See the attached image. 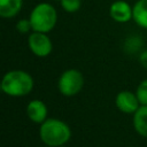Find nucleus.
<instances>
[{"label":"nucleus","instance_id":"20e7f679","mask_svg":"<svg viewBox=\"0 0 147 147\" xmlns=\"http://www.w3.org/2000/svg\"><path fill=\"white\" fill-rule=\"evenodd\" d=\"M84 86V76L77 69H68L63 71L57 82V88L65 96L78 94Z\"/></svg>","mask_w":147,"mask_h":147},{"label":"nucleus","instance_id":"f03ea898","mask_svg":"<svg viewBox=\"0 0 147 147\" xmlns=\"http://www.w3.org/2000/svg\"><path fill=\"white\" fill-rule=\"evenodd\" d=\"M33 88V78L24 70H10L1 80V90L5 94L14 98L28 95Z\"/></svg>","mask_w":147,"mask_h":147},{"label":"nucleus","instance_id":"0eeeda50","mask_svg":"<svg viewBox=\"0 0 147 147\" xmlns=\"http://www.w3.org/2000/svg\"><path fill=\"white\" fill-rule=\"evenodd\" d=\"M109 15L117 23H126L133 17V9L126 1L116 0L109 7Z\"/></svg>","mask_w":147,"mask_h":147},{"label":"nucleus","instance_id":"f8f14e48","mask_svg":"<svg viewBox=\"0 0 147 147\" xmlns=\"http://www.w3.org/2000/svg\"><path fill=\"white\" fill-rule=\"evenodd\" d=\"M60 5L67 13H76L82 7V0H60Z\"/></svg>","mask_w":147,"mask_h":147},{"label":"nucleus","instance_id":"dca6fc26","mask_svg":"<svg viewBox=\"0 0 147 147\" xmlns=\"http://www.w3.org/2000/svg\"><path fill=\"white\" fill-rule=\"evenodd\" d=\"M59 147H64V146H59Z\"/></svg>","mask_w":147,"mask_h":147},{"label":"nucleus","instance_id":"6e6552de","mask_svg":"<svg viewBox=\"0 0 147 147\" xmlns=\"http://www.w3.org/2000/svg\"><path fill=\"white\" fill-rule=\"evenodd\" d=\"M28 117L37 124H41L47 119V106L41 100H31L26 106Z\"/></svg>","mask_w":147,"mask_h":147},{"label":"nucleus","instance_id":"ddd939ff","mask_svg":"<svg viewBox=\"0 0 147 147\" xmlns=\"http://www.w3.org/2000/svg\"><path fill=\"white\" fill-rule=\"evenodd\" d=\"M136 94L138 96V100L140 105H147V78L144 79L137 87Z\"/></svg>","mask_w":147,"mask_h":147},{"label":"nucleus","instance_id":"4468645a","mask_svg":"<svg viewBox=\"0 0 147 147\" xmlns=\"http://www.w3.org/2000/svg\"><path fill=\"white\" fill-rule=\"evenodd\" d=\"M16 30L20 33H28L30 30H32L30 20L29 18H21V20H18V22L16 23Z\"/></svg>","mask_w":147,"mask_h":147},{"label":"nucleus","instance_id":"f257e3e1","mask_svg":"<svg viewBox=\"0 0 147 147\" xmlns=\"http://www.w3.org/2000/svg\"><path fill=\"white\" fill-rule=\"evenodd\" d=\"M41 141L49 147L64 146L71 138V130L67 123L59 118H47L40 124Z\"/></svg>","mask_w":147,"mask_h":147},{"label":"nucleus","instance_id":"9b49d317","mask_svg":"<svg viewBox=\"0 0 147 147\" xmlns=\"http://www.w3.org/2000/svg\"><path fill=\"white\" fill-rule=\"evenodd\" d=\"M133 17L132 20L140 28L147 29V0H138L132 7Z\"/></svg>","mask_w":147,"mask_h":147},{"label":"nucleus","instance_id":"7ed1b4c3","mask_svg":"<svg viewBox=\"0 0 147 147\" xmlns=\"http://www.w3.org/2000/svg\"><path fill=\"white\" fill-rule=\"evenodd\" d=\"M29 20L31 22L32 31L47 33L56 25L57 11L53 5L48 2H39L31 10Z\"/></svg>","mask_w":147,"mask_h":147},{"label":"nucleus","instance_id":"9d476101","mask_svg":"<svg viewBox=\"0 0 147 147\" xmlns=\"http://www.w3.org/2000/svg\"><path fill=\"white\" fill-rule=\"evenodd\" d=\"M23 0H0V16L2 18H13L22 9Z\"/></svg>","mask_w":147,"mask_h":147},{"label":"nucleus","instance_id":"423d86ee","mask_svg":"<svg viewBox=\"0 0 147 147\" xmlns=\"http://www.w3.org/2000/svg\"><path fill=\"white\" fill-rule=\"evenodd\" d=\"M115 105L124 114H134L140 107L137 94L130 91H121L115 98Z\"/></svg>","mask_w":147,"mask_h":147},{"label":"nucleus","instance_id":"2eb2a0df","mask_svg":"<svg viewBox=\"0 0 147 147\" xmlns=\"http://www.w3.org/2000/svg\"><path fill=\"white\" fill-rule=\"evenodd\" d=\"M139 61H140L141 65H142L144 68H146V69H147V49H146V51H144V52L139 55Z\"/></svg>","mask_w":147,"mask_h":147},{"label":"nucleus","instance_id":"1a4fd4ad","mask_svg":"<svg viewBox=\"0 0 147 147\" xmlns=\"http://www.w3.org/2000/svg\"><path fill=\"white\" fill-rule=\"evenodd\" d=\"M133 127L138 134L147 138V105H141L133 114Z\"/></svg>","mask_w":147,"mask_h":147},{"label":"nucleus","instance_id":"39448f33","mask_svg":"<svg viewBox=\"0 0 147 147\" xmlns=\"http://www.w3.org/2000/svg\"><path fill=\"white\" fill-rule=\"evenodd\" d=\"M30 51L38 57H46L52 53L53 44L47 33L32 31L28 38Z\"/></svg>","mask_w":147,"mask_h":147}]
</instances>
